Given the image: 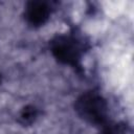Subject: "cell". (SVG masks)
Wrapping results in <instances>:
<instances>
[{"mask_svg":"<svg viewBox=\"0 0 134 134\" xmlns=\"http://www.w3.org/2000/svg\"><path fill=\"white\" fill-rule=\"evenodd\" d=\"M79 111L90 121H102L105 116V104L99 96L86 94L79 102Z\"/></svg>","mask_w":134,"mask_h":134,"instance_id":"cell-1","label":"cell"},{"mask_svg":"<svg viewBox=\"0 0 134 134\" xmlns=\"http://www.w3.org/2000/svg\"><path fill=\"white\" fill-rule=\"evenodd\" d=\"M53 51L58 58H60V60H63L66 63H70L79 58L80 48L75 40L70 38H63L58 40L53 47Z\"/></svg>","mask_w":134,"mask_h":134,"instance_id":"cell-2","label":"cell"},{"mask_svg":"<svg viewBox=\"0 0 134 134\" xmlns=\"http://www.w3.org/2000/svg\"><path fill=\"white\" fill-rule=\"evenodd\" d=\"M27 16L32 23H41L48 16V7L45 3L35 2L31 3L27 10Z\"/></svg>","mask_w":134,"mask_h":134,"instance_id":"cell-3","label":"cell"},{"mask_svg":"<svg viewBox=\"0 0 134 134\" xmlns=\"http://www.w3.org/2000/svg\"><path fill=\"white\" fill-rule=\"evenodd\" d=\"M104 134H119V132L118 131H115V130H110V131H107Z\"/></svg>","mask_w":134,"mask_h":134,"instance_id":"cell-4","label":"cell"}]
</instances>
